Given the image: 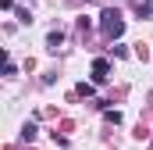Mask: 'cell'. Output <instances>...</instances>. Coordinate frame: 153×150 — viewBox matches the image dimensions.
<instances>
[{"label":"cell","mask_w":153,"mask_h":150,"mask_svg":"<svg viewBox=\"0 0 153 150\" xmlns=\"http://www.w3.org/2000/svg\"><path fill=\"white\" fill-rule=\"evenodd\" d=\"M100 32H103V36H111V39H117L121 32H125V18H121V11L107 7V11L100 14Z\"/></svg>","instance_id":"1"},{"label":"cell","mask_w":153,"mask_h":150,"mask_svg":"<svg viewBox=\"0 0 153 150\" xmlns=\"http://www.w3.org/2000/svg\"><path fill=\"white\" fill-rule=\"evenodd\" d=\"M107 75H111V61L107 57H96L93 61V82H107Z\"/></svg>","instance_id":"2"},{"label":"cell","mask_w":153,"mask_h":150,"mask_svg":"<svg viewBox=\"0 0 153 150\" xmlns=\"http://www.w3.org/2000/svg\"><path fill=\"white\" fill-rule=\"evenodd\" d=\"M61 43H64V32H61V29H53V32L46 36V50H57Z\"/></svg>","instance_id":"3"},{"label":"cell","mask_w":153,"mask_h":150,"mask_svg":"<svg viewBox=\"0 0 153 150\" xmlns=\"http://www.w3.org/2000/svg\"><path fill=\"white\" fill-rule=\"evenodd\" d=\"M36 122H25V125H22V140H29V143H32V140H36Z\"/></svg>","instance_id":"4"},{"label":"cell","mask_w":153,"mask_h":150,"mask_svg":"<svg viewBox=\"0 0 153 150\" xmlns=\"http://www.w3.org/2000/svg\"><path fill=\"white\" fill-rule=\"evenodd\" d=\"M135 11H139V18H150V14H153V4H150V0H143Z\"/></svg>","instance_id":"5"}]
</instances>
